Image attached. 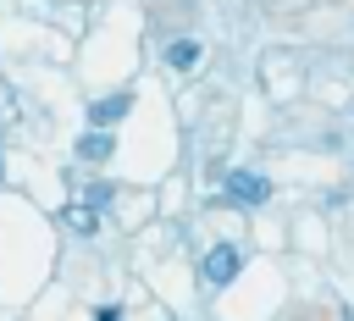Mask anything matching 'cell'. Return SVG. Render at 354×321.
<instances>
[{
	"mask_svg": "<svg viewBox=\"0 0 354 321\" xmlns=\"http://www.w3.org/2000/svg\"><path fill=\"white\" fill-rule=\"evenodd\" d=\"M238 266H243V255H238L232 244H216V249H210V260H205V277H210V282H232V277H238Z\"/></svg>",
	"mask_w": 354,
	"mask_h": 321,
	"instance_id": "6da1fadb",
	"label": "cell"
},
{
	"mask_svg": "<svg viewBox=\"0 0 354 321\" xmlns=\"http://www.w3.org/2000/svg\"><path fill=\"white\" fill-rule=\"evenodd\" d=\"M227 194H238L243 205H260V199L271 194V183H266V177H254V172H227Z\"/></svg>",
	"mask_w": 354,
	"mask_h": 321,
	"instance_id": "7a4b0ae2",
	"label": "cell"
},
{
	"mask_svg": "<svg viewBox=\"0 0 354 321\" xmlns=\"http://www.w3.org/2000/svg\"><path fill=\"white\" fill-rule=\"evenodd\" d=\"M166 61H171V66L183 72V66H194V61H199V44H194V39H177V44L166 50Z\"/></svg>",
	"mask_w": 354,
	"mask_h": 321,
	"instance_id": "3957f363",
	"label": "cell"
},
{
	"mask_svg": "<svg viewBox=\"0 0 354 321\" xmlns=\"http://www.w3.org/2000/svg\"><path fill=\"white\" fill-rule=\"evenodd\" d=\"M122 111H127V94H116V100H100V105H94V127H111Z\"/></svg>",
	"mask_w": 354,
	"mask_h": 321,
	"instance_id": "277c9868",
	"label": "cell"
},
{
	"mask_svg": "<svg viewBox=\"0 0 354 321\" xmlns=\"http://www.w3.org/2000/svg\"><path fill=\"white\" fill-rule=\"evenodd\" d=\"M77 155H83V160H105V155H111V138H105V133H88V138L77 144Z\"/></svg>",
	"mask_w": 354,
	"mask_h": 321,
	"instance_id": "5b68a950",
	"label": "cell"
}]
</instances>
